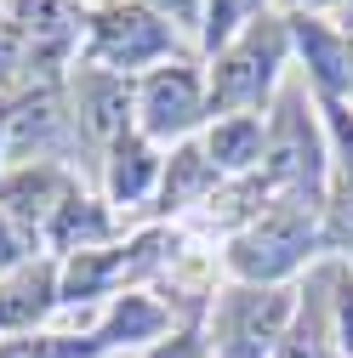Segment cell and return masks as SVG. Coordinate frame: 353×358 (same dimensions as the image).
<instances>
[{
	"instance_id": "9",
	"label": "cell",
	"mask_w": 353,
	"mask_h": 358,
	"mask_svg": "<svg viewBox=\"0 0 353 358\" xmlns=\"http://www.w3.org/2000/svg\"><path fill=\"white\" fill-rule=\"evenodd\" d=\"M69 176L57 165H18L12 176H0V216L23 234H46V222L57 216V205L69 199Z\"/></svg>"
},
{
	"instance_id": "5",
	"label": "cell",
	"mask_w": 353,
	"mask_h": 358,
	"mask_svg": "<svg viewBox=\"0 0 353 358\" xmlns=\"http://www.w3.org/2000/svg\"><path fill=\"white\" fill-rule=\"evenodd\" d=\"M296 319V301L279 285H234L216 307V358H274Z\"/></svg>"
},
{
	"instance_id": "1",
	"label": "cell",
	"mask_w": 353,
	"mask_h": 358,
	"mask_svg": "<svg viewBox=\"0 0 353 358\" xmlns=\"http://www.w3.org/2000/svg\"><path fill=\"white\" fill-rule=\"evenodd\" d=\"M291 52V23L285 17H256L245 23L205 74V103L211 114H256L274 97V80Z\"/></svg>"
},
{
	"instance_id": "11",
	"label": "cell",
	"mask_w": 353,
	"mask_h": 358,
	"mask_svg": "<svg viewBox=\"0 0 353 358\" xmlns=\"http://www.w3.org/2000/svg\"><path fill=\"white\" fill-rule=\"evenodd\" d=\"M57 301H63V296H57V267H52V262H23V267H12V273L0 279V330L29 336Z\"/></svg>"
},
{
	"instance_id": "18",
	"label": "cell",
	"mask_w": 353,
	"mask_h": 358,
	"mask_svg": "<svg viewBox=\"0 0 353 358\" xmlns=\"http://www.w3.org/2000/svg\"><path fill=\"white\" fill-rule=\"evenodd\" d=\"M256 17H262L256 0H211V6H205V46L223 52L228 40H234L245 23H256Z\"/></svg>"
},
{
	"instance_id": "22",
	"label": "cell",
	"mask_w": 353,
	"mask_h": 358,
	"mask_svg": "<svg viewBox=\"0 0 353 358\" xmlns=\"http://www.w3.org/2000/svg\"><path fill=\"white\" fill-rule=\"evenodd\" d=\"M148 358H205V341L194 336V330H183V336H171V341H160Z\"/></svg>"
},
{
	"instance_id": "16",
	"label": "cell",
	"mask_w": 353,
	"mask_h": 358,
	"mask_svg": "<svg viewBox=\"0 0 353 358\" xmlns=\"http://www.w3.org/2000/svg\"><path fill=\"white\" fill-rule=\"evenodd\" d=\"M165 330V307H154L148 296H114V307H109V319L97 324V352L103 347H125V341H148V336H160Z\"/></svg>"
},
{
	"instance_id": "21",
	"label": "cell",
	"mask_w": 353,
	"mask_h": 358,
	"mask_svg": "<svg viewBox=\"0 0 353 358\" xmlns=\"http://www.w3.org/2000/svg\"><path fill=\"white\" fill-rule=\"evenodd\" d=\"M12 69H29V46H23V34L12 29V17L0 12V74H12Z\"/></svg>"
},
{
	"instance_id": "4",
	"label": "cell",
	"mask_w": 353,
	"mask_h": 358,
	"mask_svg": "<svg viewBox=\"0 0 353 358\" xmlns=\"http://www.w3.org/2000/svg\"><path fill=\"white\" fill-rule=\"evenodd\" d=\"M262 188L279 194V199H307L325 188V137L314 125V108L302 103V92H291L274 103V120H268V143H262Z\"/></svg>"
},
{
	"instance_id": "12",
	"label": "cell",
	"mask_w": 353,
	"mask_h": 358,
	"mask_svg": "<svg viewBox=\"0 0 353 358\" xmlns=\"http://www.w3.org/2000/svg\"><path fill=\"white\" fill-rule=\"evenodd\" d=\"M262 143H268V120L262 114H216V125L205 131L200 148L216 165V176H256Z\"/></svg>"
},
{
	"instance_id": "6",
	"label": "cell",
	"mask_w": 353,
	"mask_h": 358,
	"mask_svg": "<svg viewBox=\"0 0 353 358\" xmlns=\"http://www.w3.org/2000/svg\"><path fill=\"white\" fill-rule=\"evenodd\" d=\"M205 108V80L188 63H160L137 80V131L148 143H183Z\"/></svg>"
},
{
	"instance_id": "13",
	"label": "cell",
	"mask_w": 353,
	"mask_h": 358,
	"mask_svg": "<svg viewBox=\"0 0 353 358\" xmlns=\"http://www.w3.org/2000/svg\"><path fill=\"white\" fill-rule=\"evenodd\" d=\"M165 159L154 154V143L143 137V131H131V137H120L109 148V205H143L160 182Z\"/></svg>"
},
{
	"instance_id": "7",
	"label": "cell",
	"mask_w": 353,
	"mask_h": 358,
	"mask_svg": "<svg viewBox=\"0 0 353 358\" xmlns=\"http://www.w3.org/2000/svg\"><path fill=\"white\" fill-rule=\"evenodd\" d=\"M69 92H74V125H80V137L114 148L120 137L137 131V85H131L125 74H109L97 63H85L69 80Z\"/></svg>"
},
{
	"instance_id": "19",
	"label": "cell",
	"mask_w": 353,
	"mask_h": 358,
	"mask_svg": "<svg viewBox=\"0 0 353 358\" xmlns=\"http://www.w3.org/2000/svg\"><path fill=\"white\" fill-rule=\"evenodd\" d=\"M0 358H57V336H6L0 341Z\"/></svg>"
},
{
	"instance_id": "8",
	"label": "cell",
	"mask_w": 353,
	"mask_h": 358,
	"mask_svg": "<svg viewBox=\"0 0 353 358\" xmlns=\"http://www.w3.org/2000/svg\"><path fill=\"white\" fill-rule=\"evenodd\" d=\"M291 23V40L307 63V85L325 97V103H347L353 97V34H336L325 17H285Z\"/></svg>"
},
{
	"instance_id": "10",
	"label": "cell",
	"mask_w": 353,
	"mask_h": 358,
	"mask_svg": "<svg viewBox=\"0 0 353 358\" xmlns=\"http://www.w3.org/2000/svg\"><path fill=\"white\" fill-rule=\"evenodd\" d=\"M0 12L12 17V29L23 34L29 63H52L57 52H69L85 17L74 12V0H0Z\"/></svg>"
},
{
	"instance_id": "2",
	"label": "cell",
	"mask_w": 353,
	"mask_h": 358,
	"mask_svg": "<svg viewBox=\"0 0 353 358\" xmlns=\"http://www.w3.org/2000/svg\"><path fill=\"white\" fill-rule=\"evenodd\" d=\"M314 245H325L319 239V210L307 199H274L256 222H245L234 234L228 273L240 285H279L296 267L314 262Z\"/></svg>"
},
{
	"instance_id": "15",
	"label": "cell",
	"mask_w": 353,
	"mask_h": 358,
	"mask_svg": "<svg viewBox=\"0 0 353 358\" xmlns=\"http://www.w3.org/2000/svg\"><path fill=\"white\" fill-rule=\"evenodd\" d=\"M216 182H223V176H216V165L205 159V148L183 143L165 159V171H160V210H183V205L205 199V188H216Z\"/></svg>"
},
{
	"instance_id": "25",
	"label": "cell",
	"mask_w": 353,
	"mask_h": 358,
	"mask_svg": "<svg viewBox=\"0 0 353 358\" xmlns=\"http://www.w3.org/2000/svg\"><path fill=\"white\" fill-rule=\"evenodd\" d=\"M97 6H109V0H97ZM148 6H154V0H148Z\"/></svg>"
},
{
	"instance_id": "24",
	"label": "cell",
	"mask_w": 353,
	"mask_h": 358,
	"mask_svg": "<svg viewBox=\"0 0 353 358\" xmlns=\"http://www.w3.org/2000/svg\"><path fill=\"white\" fill-rule=\"evenodd\" d=\"M296 6H307V17H314V12H331V6H353V0H296Z\"/></svg>"
},
{
	"instance_id": "3",
	"label": "cell",
	"mask_w": 353,
	"mask_h": 358,
	"mask_svg": "<svg viewBox=\"0 0 353 358\" xmlns=\"http://www.w3.org/2000/svg\"><path fill=\"white\" fill-rule=\"evenodd\" d=\"M85 63L125 74V80L131 69L176 63V23L148 0H109L85 17Z\"/></svg>"
},
{
	"instance_id": "20",
	"label": "cell",
	"mask_w": 353,
	"mask_h": 358,
	"mask_svg": "<svg viewBox=\"0 0 353 358\" xmlns=\"http://www.w3.org/2000/svg\"><path fill=\"white\" fill-rule=\"evenodd\" d=\"M331 307H336V341L353 352V273H342V279H336V296H331Z\"/></svg>"
},
{
	"instance_id": "17",
	"label": "cell",
	"mask_w": 353,
	"mask_h": 358,
	"mask_svg": "<svg viewBox=\"0 0 353 358\" xmlns=\"http://www.w3.org/2000/svg\"><path fill=\"white\" fill-rule=\"evenodd\" d=\"M325 222H319V239L325 245H336L342 256H353V176L342 171L336 182H331V194H325Z\"/></svg>"
},
{
	"instance_id": "23",
	"label": "cell",
	"mask_w": 353,
	"mask_h": 358,
	"mask_svg": "<svg viewBox=\"0 0 353 358\" xmlns=\"http://www.w3.org/2000/svg\"><path fill=\"white\" fill-rule=\"evenodd\" d=\"M23 262H29V256H23V245H18V228L0 216V279H6L12 267H23Z\"/></svg>"
},
{
	"instance_id": "14",
	"label": "cell",
	"mask_w": 353,
	"mask_h": 358,
	"mask_svg": "<svg viewBox=\"0 0 353 358\" xmlns=\"http://www.w3.org/2000/svg\"><path fill=\"white\" fill-rule=\"evenodd\" d=\"M109 234H114L109 210H103L97 199H85V194H69V199L57 205V216L46 222V239H52L63 256H80V250H103V245H109Z\"/></svg>"
}]
</instances>
